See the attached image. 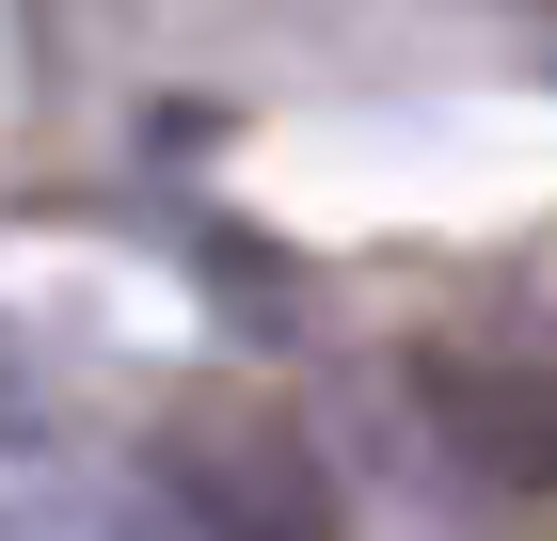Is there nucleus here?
Segmentation results:
<instances>
[{
	"instance_id": "1",
	"label": "nucleus",
	"mask_w": 557,
	"mask_h": 541,
	"mask_svg": "<svg viewBox=\"0 0 557 541\" xmlns=\"http://www.w3.org/2000/svg\"><path fill=\"white\" fill-rule=\"evenodd\" d=\"M175 509H191V526L208 541H319V478H302V446L287 430H191V446H175Z\"/></svg>"
},
{
	"instance_id": "2",
	"label": "nucleus",
	"mask_w": 557,
	"mask_h": 541,
	"mask_svg": "<svg viewBox=\"0 0 557 541\" xmlns=\"http://www.w3.org/2000/svg\"><path fill=\"white\" fill-rule=\"evenodd\" d=\"M0 541H160V509L96 462H48V446H0Z\"/></svg>"
},
{
	"instance_id": "3",
	"label": "nucleus",
	"mask_w": 557,
	"mask_h": 541,
	"mask_svg": "<svg viewBox=\"0 0 557 541\" xmlns=\"http://www.w3.org/2000/svg\"><path fill=\"white\" fill-rule=\"evenodd\" d=\"M0 415H16V351H0Z\"/></svg>"
}]
</instances>
